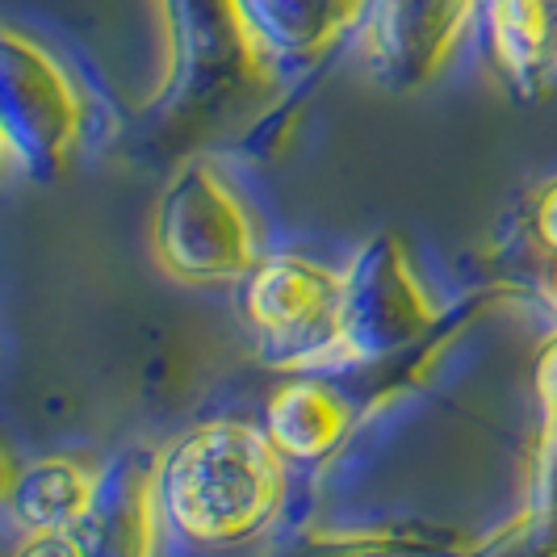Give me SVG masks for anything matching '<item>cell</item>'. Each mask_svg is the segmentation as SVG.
<instances>
[{"label":"cell","mask_w":557,"mask_h":557,"mask_svg":"<svg viewBox=\"0 0 557 557\" xmlns=\"http://www.w3.org/2000/svg\"><path fill=\"white\" fill-rule=\"evenodd\" d=\"M285 461L264 428L210 419L160 457V499L168 529L194 545H244L277 520Z\"/></svg>","instance_id":"obj_1"},{"label":"cell","mask_w":557,"mask_h":557,"mask_svg":"<svg viewBox=\"0 0 557 557\" xmlns=\"http://www.w3.org/2000/svg\"><path fill=\"white\" fill-rule=\"evenodd\" d=\"M151 248L168 277L189 285H244L269 256L248 197L206 160L185 164L164 185L151 214Z\"/></svg>","instance_id":"obj_2"},{"label":"cell","mask_w":557,"mask_h":557,"mask_svg":"<svg viewBox=\"0 0 557 557\" xmlns=\"http://www.w3.org/2000/svg\"><path fill=\"white\" fill-rule=\"evenodd\" d=\"M0 122L4 151L29 176H51L76 160L88 139L92 97L59 51L29 38L26 29H4L0 38Z\"/></svg>","instance_id":"obj_3"},{"label":"cell","mask_w":557,"mask_h":557,"mask_svg":"<svg viewBox=\"0 0 557 557\" xmlns=\"http://www.w3.org/2000/svg\"><path fill=\"white\" fill-rule=\"evenodd\" d=\"M244 319L277 369L294 377L327 373L344 323V273L294 251H269L244 281Z\"/></svg>","instance_id":"obj_4"},{"label":"cell","mask_w":557,"mask_h":557,"mask_svg":"<svg viewBox=\"0 0 557 557\" xmlns=\"http://www.w3.org/2000/svg\"><path fill=\"white\" fill-rule=\"evenodd\" d=\"M432 323L436 307L416 264L407 260L394 235H382L357 256L352 269H344V323L332 369H352L373 357H386L419 339Z\"/></svg>","instance_id":"obj_5"},{"label":"cell","mask_w":557,"mask_h":557,"mask_svg":"<svg viewBox=\"0 0 557 557\" xmlns=\"http://www.w3.org/2000/svg\"><path fill=\"white\" fill-rule=\"evenodd\" d=\"M482 9L470 4H382L361 26L364 59L394 84L432 81L457 55Z\"/></svg>","instance_id":"obj_6"},{"label":"cell","mask_w":557,"mask_h":557,"mask_svg":"<svg viewBox=\"0 0 557 557\" xmlns=\"http://www.w3.org/2000/svg\"><path fill=\"white\" fill-rule=\"evenodd\" d=\"M106 495V474L76 457H38L9 474V516L26 536H84Z\"/></svg>","instance_id":"obj_7"},{"label":"cell","mask_w":557,"mask_h":557,"mask_svg":"<svg viewBox=\"0 0 557 557\" xmlns=\"http://www.w3.org/2000/svg\"><path fill=\"white\" fill-rule=\"evenodd\" d=\"M251 55L273 81L281 67L323 59L344 34H361V4H231Z\"/></svg>","instance_id":"obj_8"},{"label":"cell","mask_w":557,"mask_h":557,"mask_svg":"<svg viewBox=\"0 0 557 557\" xmlns=\"http://www.w3.org/2000/svg\"><path fill=\"white\" fill-rule=\"evenodd\" d=\"M92 557H164L168 516L160 499V461H126L106 478V495L92 516Z\"/></svg>","instance_id":"obj_9"},{"label":"cell","mask_w":557,"mask_h":557,"mask_svg":"<svg viewBox=\"0 0 557 557\" xmlns=\"http://www.w3.org/2000/svg\"><path fill=\"white\" fill-rule=\"evenodd\" d=\"M260 428L285 466H314V461H327L344 445L352 428V407L332 382L302 373L273 391Z\"/></svg>","instance_id":"obj_10"},{"label":"cell","mask_w":557,"mask_h":557,"mask_svg":"<svg viewBox=\"0 0 557 557\" xmlns=\"http://www.w3.org/2000/svg\"><path fill=\"white\" fill-rule=\"evenodd\" d=\"M482 38L511 88L541 92L557 72V9L536 0H499L478 13Z\"/></svg>","instance_id":"obj_11"},{"label":"cell","mask_w":557,"mask_h":557,"mask_svg":"<svg viewBox=\"0 0 557 557\" xmlns=\"http://www.w3.org/2000/svg\"><path fill=\"white\" fill-rule=\"evenodd\" d=\"M466 557H557V507H524L486 541L470 545Z\"/></svg>","instance_id":"obj_12"},{"label":"cell","mask_w":557,"mask_h":557,"mask_svg":"<svg viewBox=\"0 0 557 557\" xmlns=\"http://www.w3.org/2000/svg\"><path fill=\"white\" fill-rule=\"evenodd\" d=\"M536 398L545 411V432L557 436V332L536 352Z\"/></svg>","instance_id":"obj_13"},{"label":"cell","mask_w":557,"mask_h":557,"mask_svg":"<svg viewBox=\"0 0 557 557\" xmlns=\"http://www.w3.org/2000/svg\"><path fill=\"white\" fill-rule=\"evenodd\" d=\"M532 231H536V239L557 256V176L536 194V201H532Z\"/></svg>","instance_id":"obj_14"},{"label":"cell","mask_w":557,"mask_h":557,"mask_svg":"<svg viewBox=\"0 0 557 557\" xmlns=\"http://www.w3.org/2000/svg\"><path fill=\"white\" fill-rule=\"evenodd\" d=\"M17 557H92L84 536H26Z\"/></svg>","instance_id":"obj_15"},{"label":"cell","mask_w":557,"mask_h":557,"mask_svg":"<svg viewBox=\"0 0 557 557\" xmlns=\"http://www.w3.org/2000/svg\"><path fill=\"white\" fill-rule=\"evenodd\" d=\"M549 298L557 302V256L549 260Z\"/></svg>","instance_id":"obj_16"}]
</instances>
